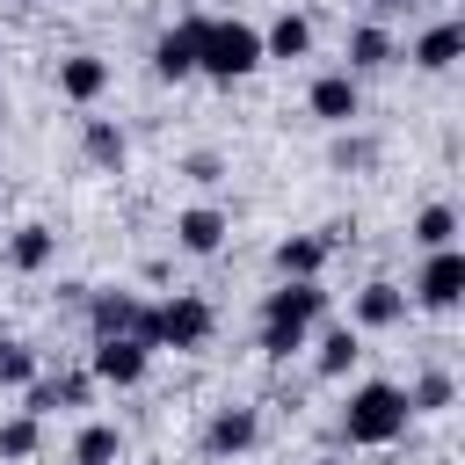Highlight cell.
I'll use <instances>...</instances> for the list:
<instances>
[{"instance_id":"1","label":"cell","mask_w":465,"mask_h":465,"mask_svg":"<svg viewBox=\"0 0 465 465\" xmlns=\"http://www.w3.org/2000/svg\"><path fill=\"white\" fill-rule=\"evenodd\" d=\"M269 58H262V29L254 22H240V15H196V73L203 80L232 87V80H247Z\"/></svg>"},{"instance_id":"2","label":"cell","mask_w":465,"mask_h":465,"mask_svg":"<svg viewBox=\"0 0 465 465\" xmlns=\"http://www.w3.org/2000/svg\"><path fill=\"white\" fill-rule=\"evenodd\" d=\"M320 312H327V291H320V283H276V291L262 298V327H254L262 356H276V363H283V356L312 349Z\"/></svg>"},{"instance_id":"3","label":"cell","mask_w":465,"mask_h":465,"mask_svg":"<svg viewBox=\"0 0 465 465\" xmlns=\"http://www.w3.org/2000/svg\"><path fill=\"white\" fill-rule=\"evenodd\" d=\"M407 392L392 385V378H363V385H349V407H341V443L349 450H385V443H400L407 436Z\"/></svg>"},{"instance_id":"4","label":"cell","mask_w":465,"mask_h":465,"mask_svg":"<svg viewBox=\"0 0 465 465\" xmlns=\"http://www.w3.org/2000/svg\"><path fill=\"white\" fill-rule=\"evenodd\" d=\"M211 327H218V312H211V298H196V291H174V298H160L153 305V349H203L211 341Z\"/></svg>"},{"instance_id":"5","label":"cell","mask_w":465,"mask_h":465,"mask_svg":"<svg viewBox=\"0 0 465 465\" xmlns=\"http://www.w3.org/2000/svg\"><path fill=\"white\" fill-rule=\"evenodd\" d=\"M407 305H421V312H458V305H465V247H436V254H421Z\"/></svg>"},{"instance_id":"6","label":"cell","mask_w":465,"mask_h":465,"mask_svg":"<svg viewBox=\"0 0 465 465\" xmlns=\"http://www.w3.org/2000/svg\"><path fill=\"white\" fill-rule=\"evenodd\" d=\"M87 327H94V341H109V334L145 341V334H153V305L131 298V291H87ZM145 349H153V341H145Z\"/></svg>"},{"instance_id":"7","label":"cell","mask_w":465,"mask_h":465,"mask_svg":"<svg viewBox=\"0 0 465 465\" xmlns=\"http://www.w3.org/2000/svg\"><path fill=\"white\" fill-rule=\"evenodd\" d=\"M145 371H153V349H145V341H124V334H109V341H94V349H87V378H94V385H116V392H131Z\"/></svg>"},{"instance_id":"8","label":"cell","mask_w":465,"mask_h":465,"mask_svg":"<svg viewBox=\"0 0 465 465\" xmlns=\"http://www.w3.org/2000/svg\"><path fill=\"white\" fill-rule=\"evenodd\" d=\"M305 109H312L320 124H334V131H349V124L363 116V80L334 65V73H320V80L305 87Z\"/></svg>"},{"instance_id":"9","label":"cell","mask_w":465,"mask_h":465,"mask_svg":"<svg viewBox=\"0 0 465 465\" xmlns=\"http://www.w3.org/2000/svg\"><path fill=\"white\" fill-rule=\"evenodd\" d=\"M327 254H334V240H327V232H291V240H276V247H269V269H276V283H320Z\"/></svg>"},{"instance_id":"10","label":"cell","mask_w":465,"mask_h":465,"mask_svg":"<svg viewBox=\"0 0 465 465\" xmlns=\"http://www.w3.org/2000/svg\"><path fill=\"white\" fill-rule=\"evenodd\" d=\"M407 320V291L392 283V276H371L363 291H356V305H349V327L356 334H378V327H400Z\"/></svg>"},{"instance_id":"11","label":"cell","mask_w":465,"mask_h":465,"mask_svg":"<svg viewBox=\"0 0 465 465\" xmlns=\"http://www.w3.org/2000/svg\"><path fill=\"white\" fill-rule=\"evenodd\" d=\"M262 443V414L254 407H218L211 421H203V450L211 458H247Z\"/></svg>"},{"instance_id":"12","label":"cell","mask_w":465,"mask_h":465,"mask_svg":"<svg viewBox=\"0 0 465 465\" xmlns=\"http://www.w3.org/2000/svg\"><path fill=\"white\" fill-rule=\"evenodd\" d=\"M58 94H65L73 109H94V102L109 94V58H94V51L58 58Z\"/></svg>"},{"instance_id":"13","label":"cell","mask_w":465,"mask_h":465,"mask_svg":"<svg viewBox=\"0 0 465 465\" xmlns=\"http://www.w3.org/2000/svg\"><path fill=\"white\" fill-rule=\"evenodd\" d=\"M225 232H232V218H225L218 203H189V211H174V247H182V254H218Z\"/></svg>"},{"instance_id":"14","label":"cell","mask_w":465,"mask_h":465,"mask_svg":"<svg viewBox=\"0 0 465 465\" xmlns=\"http://www.w3.org/2000/svg\"><path fill=\"white\" fill-rule=\"evenodd\" d=\"M94 400V378L87 371H65V378H36V385H22V414H58V407H87Z\"/></svg>"},{"instance_id":"15","label":"cell","mask_w":465,"mask_h":465,"mask_svg":"<svg viewBox=\"0 0 465 465\" xmlns=\"http://www.w3.org/2000/svg\"><path fill=\"white\" fill-rule=\"evenodd\" d=\"M407 58H414L421 73H450V65L465 58V22H429V29L407 44Z\"/></svg>"},{"instance_id":"16","label":"cell","mask_w":465,"mask_h":465,"mask_svg":"<svg viewBox=\"0 0 465 465\" xmlns=\"http://www.w3.org/2000/svg\"><path fill=\"white\" fill-rule=\"evenodd\" d=\"M189 73H196V15L160 29V44H153V80H189Z\"/></svg>"},{"instance_id":"17","label":"cell","mask_w":465,"mask_h":465,"mask_svg":"<svg viewBox=\"0 0 465 465\" xmlns=\"http://www.w3.org/2000/svg\"><path fill=\"white\" fill-rule=\"evenodd\" d=\"M80 153H87V167H94V174H124V160H131V138H124L109 116H87V131H80Z\"/></svg>"},{"instance_id":"18","label":"cell","mask_w":465,"mask_h":465,"mask_svg":"<svg viewBox=\"0 0 465 465\" xmlns=\"http://www.w3.org/2000/svg\"><path fill=\"white\" fill-rule=\"evenodd\" d=\"M356 356H363V334H356L349 320H341V327H327V334L312 341V371H320V378H349V371H356Z\"/></svg>"},{"instance_id":"19","label":"cell","mask_w":465,"mask_h":465,"mask_svg":"<svg viewBox=\"0 0 465 465\" xmlns=\"http://www.w3.org/2000/svg\"><path fill=\"white\" fill-rule=\"evenodd\" d=\"M51 254H58V232L51 225H15L7 232V269L36 276V269H51Z\"/></svg>"},{"instance_id":"20","label":"cell","mask_w":465,"mask_h":465,"mask_svg":"<svg viewBox=\"0 0 465 465\" xmlns=\"http://www.w3.org/2000/svg\"><path fill=\"white\" fill-rule=\"evenodd\" d=\"M392 58H400V44H392L378 22H356V29H349V65H341V73H378V65H392Z\"/></svg>"},{"instance_id":"21","label":"cell","mask_w":465,"mask_h":465,"mask_svg":"<svg viewBox=\"0 0 465 465\" xmlns=\"http://www.w3.org/2000/svg\"><path fill=\"white\" fill-rule=\"evenodd\" d=\"M305 51H312V22L283 7V15L262 29V58H305Z\"/></svg>"},{"instance_id":"22","label":"cell","mask_w":465,"mask_h":465,"mask_svg":"<svg viewBox=\"0 0 465 465\" xmlns=\"http://www.w3.org/2000/svg\"><path fill=\"white\" fill-rule=\"evenodd\" d=\"M73 465H124V429L116 421H87L73 436Z\"/></svg>"},{"instance_id":"23","label":"cell","mask_w":465,"mask_h":465,"mask_svg":"<svg viewBox=\"0 0 465 465\" xmlns=\"http://www.w3.org/2000/svg\"><path fill=\"white\" fill-rule=\"evenodd\" d=\"M414 247H421V254L458 247V211H450V203H421V211H414Z\"/></svg>"},{"instance_id":"24","label":"cell","mask_w":465,"mask_h":465,"mask_svg":"<svg viewBox=\"0 0 465 465\" xmlns=\"http://www.w3.org/2000/svg\"><path fill=\"white\" fill-rule=\"evenodd\" d=\"M400 392H407V414H443V407L458 400V378H450V371H421V378L400 385Z\"/></svg>"},{"instance_id":"25","label":"cell","mask_w":465,"mask_h":465,"mask_svg":"<svg viewBox=\"0 0 465 465\" xmlns=\"http://www.w3.org/2000/svg\"><path fill=\"white\" fill-rule=\"evenodd\" d=\"M36 443H44V421L36 414H7L0 421V465H29Z\"/></svg>"},{"instance_id":"26","label":"cell","mask_w":465,"mask_h":465,"mask_svg":"<svg viewBox=\"0 0 465 465\" xmlns=\"http://www.w3.org/2000/svg\"><path fill=\"white\" fill-rule=\"evenodd\" d=\"M36 378H44L36 349H29V341H7V349H0V392H22V385H36Z\"/></svg>"},{"instance_id":"27","label":"cell","mask_w":465,"mask_h":465,"mask_svg":"<svg viewBox=\"0 0 465 465\" xmlns=\"http://www.w3.org/2000/svg\"><path fill=\"white\" fill-rule=\"evenodd\" d=\"M334 167H371V138H341L334 145Z\"/></svg>"},{"instance_id":"28","label":"cell","mask_w":465,"mask_h":465,"mask_svg":"<svg viewBox=\"0 0 465 465\" xmlns=\"http://www.w3.org/2000/svg\"><path fill=\"white\" fill-rule=\"evenodd\" d=\"M189 182H218V153H189Z\"/></svg>"},{"instance_id":"29","label":"cell","mask_w":465,"mask_h":465,"mask_svg":"<svg viewBox=\"0 0 465 465\" xmlns=\"http://www.w3.org/2000/svg\"><path fill=\"white\" fill-rule=\"evenodd\" d=\"M378 7H421V0H378Z\"/></svg>"},{"instance_id":"30","label":"cell","mask_w":465,"mask_h":465,"mask_svg":"<svg viewBox=\"0 0 465 465\" xmlns=\"http://www.w3.org/2000/svg\"><path fill=\"white\" fill-rule=\"evenodd\" d=\"M0 349H7V327H0Z\"/></svg>"}]
</instances>
